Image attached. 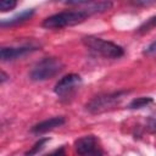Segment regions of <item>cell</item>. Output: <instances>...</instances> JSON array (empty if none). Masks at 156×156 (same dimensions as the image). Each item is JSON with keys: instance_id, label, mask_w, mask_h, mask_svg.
I'll return each mask as SVG.
<instances>
[{"instance_id": "3", "label": "cell", "mask_w": 156, "mask_h": 156, "mask_svg": "<svg viewBox=\"0 0 156 156\" xmlns=\"http://www.w3.org/2000/svg\"><path fill=\"white\" fill-rule=\"evenodd\" d=\"M65 65L58 57H45L39 61L29 72V78L34 82H43L57 76Z\"/></svg>"}, {"instance_id": "14", "label": "cell", "mask_w": 156, "mask_h": 156, "mask_svg": "<svg viewBox=\"0 0 156 156\" xmlns=\"http://www.w3.org/2000/svg\"><path fill=\"white\" fill-rule=\"evenodd\" d=\"M146 128L150 133H156V115H152L147 118Z\"/></svg>"}, {"instance_id": "1", "label": "cell", "mask_w": 156, "mask_h": 156, "mask_svg": "<svg viewBox=\"0 0 156 156\" xmlns=\"http://www.w3.org/2000/svg\"><path fill=\"white\" fill-rule=\"evenodd\" d=\"M90 15L91 13L84 7H80L76 11H62L46 17L43 21L41 26L46 29H60L65 27H71L84 22Z\"/></svg>"}, {"instance_id": "4", "label": "cell", "mask_w": 156, "mask_h": 156, "mask_svg": "<svg viewBox=\"0 0 156 156\" xmlns=\"http://www.w3.org/2000/svg\"><path fill=\"white\" fill-rule=\"evenodd\" d=\"M127 94H128L127 90H119V91H113V93L101 94V95L94 96L85 105V108L90 113H100V112H104V111H106L108 108H112L117 104H119V101Z\"/></svg>"}, {"instance_id": "15", "label": "cell", "mask_w": 156, "mask_h": 156, "mask_svg": "<svg viewBox=\"0 0 156 156\" xmlns=\"http://www.w3.org/2000/svg\"><path fill=\"white\" fill-rule=\"evenodd\" d=\"M144 54H146V55H156V40L152 41L151 44H149V45L145 48Z\"/></svg>"}, {"instance_id": "8", "label": "cell", "mask_w": 156, "mask_h": 156, "mask_svg": "<svg viewBox=\"0 0 156 156\" xmlns=\"http://www.w3.org/2000/svg\"><path fill=\"white\" fill-rule=\"evenodd\" d=\"M65 117H61V116H57V117H51L49 119H45V121H41L37 124H34L32 127V133L33 134H44L49 130H52L57 127H61L62 124H65Z\"/></svg>"}, {"instance_id": "5", "label": "cell", "mask_w": 156, "mask_h": 156, "mask_svg": "<svg viewBox=\"0 0 156 156\" xmlns=\"http://www.w3.org/2000/svg\"><path fill=\"white\" fill-rule=\"evenodd\" d=\"M80 85H82V77L77 73H69L62 77L55 84L54 91L60 99H68L77 91V89H79Z\"/></svg>"}, {"instance_id": "2", "label": "cell", "mask_w": 156, "mask_h": 156, "mask_svg": "<svg viewBox=\"0 0 156 156\" xmlns=\"http://www.w3.org/2000/svg\"><path fill=\"white\" fill-rule=\"evenodd\" d=\"M83 45L94 54L104 56L106 58H119L124 55V49L112 41L105 40L99 37L88 35L82 39Z\"/></svg>"}, {"instance_id": "7", "label": "cell", "mask_w": 156, "mask_h": 156, "mask_svg": "<svg viewBox=\"0 0 156 156\" xmlns=\"http://www.w3.org/2000/svg\"><path fill=\"white\" fill-rule=\"evenodd\" d=\"M39 48L35 45H22V46H2L0 49L1 61H12L20 57H23L33 51H37Z\"/></svg>"}, {"instance_id": "13", "label": "cell", "mask_w": 156, "mask_h": 156, "mask_svg": "<svg viewBox=\"0 0 156 156\" xmlns=\"http://www.w3.org/2000/svg\"><path fill=\"white\" fill-rule=\"evenodd\" d=\"M16 5H17V2L13 0H2V1H0V10L2 12H6V11L15 9Z\"/></svg>"}, {"instance_id": "10", "label": "cell", "mask_w": 156, "mask_h": 156, "mask_svg": "<svg viewBox=\"0 0 156 156\" xmlns=\"http://www.w3.org/2000/svg\"><path fill=\"white\" fill-rule=\"evenodd\" d=\"M154 102V99L150 98V96H140V98H136L134 100H132L128 105V108L130 110H138V108H143V107H146L147 105L152 104Z\"/></svg>"}, {"instance_id": "11", "label": "cell", "mask_w": 156, "mask_h": 156, "mask_svg": "<svg viewBox=\"0 0 156 156\" xmlns=\"http://www.w3.org/2000/svg\"><path fill=\"white\" fill-rule=\"evenodd\" d=\"M49 140H50L49 138H41V139H39V140L24 154V156H34V155H37L38 152H40V151L44 149L45 144H46Z\"/></svg>"}, {"instance_id": "17", "label": "cell", "mask_w": 156, "mask_h": 156, "mask_svg": "<svg viewBox=\"0 0 156 156\" xmlns=\"http://www.w3.org/2000/svg\"><path fill=\"white\" fill-rule=\"evenodd\" d=\"M7 78H9V77H7V74H6V73L2 71V72H1V79H0V82H1V83H4V82L7 79Z\"/></svg>"}, {"instance_id": "12", "label": "cell", "mask_w": 156, "mask_h": 156, "mask_svg": "<svg viewBox=\"0 0 156 156\" xmlns=\"http://www.w3.org/2000/svg\"><path fill=\"white\" fill-rule=\"evenodd\" d=\"M155 27H156V16H152V17H150L149 20H146V21H145V22L136 29V33H139V34H144V33L151 30V29L155 28Z\"/></svg>"}, {"instance_id": "6", "label": "cell", "mask_w": 156, "mask_h": 156, "mask_svg": "<svg viewBox=\"0 0 156 156\" xmlns=\"http://www.w3.org/2000/svg\"><path fill=\"white\" fill-rule=\"evenodd\" d=\"M76 152L79 156H104V150L94 135H85L74 141Z\"/></svg>"}, {"instance_id": "16", "label": "cell", "mask_w": 156, "mask_h": 156, "mask_svg": "<svg viewBox=\"0 0 156 156\" xmlns=\"http://www.w3.org/2000/svg\"><path fill=\"white\" fill-rule=\"evenodd\" d=\"M49 156H66V154H65V147H63V146H61V147L56 149V150H55V151H52Z\"/></svg>"}, {"instance_id": "9", "label": "cell", "mask_w": 156, "mask_h": 156, "mask_svg": "<svg viewBox=\"0 0 156 156\" xmlns=\"http://www.w3.org/2000/svg\"><path fill=\"white\" fill-rule=\"evenodd\" d=\"M34 9H27V10H24V11H22V12H20V13H17L16 16H13V17H11V18H7V20H2L1 22H0V26L2 27V28H5V27H12V26H17V24H20V23H23V22H26L27 20H29L33 15H34Z\"/></svg>"}]
</instances>
